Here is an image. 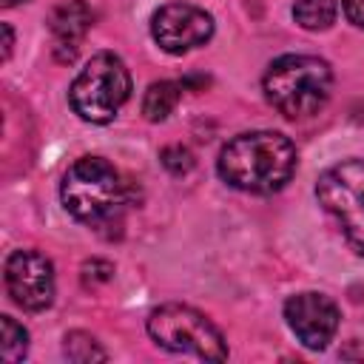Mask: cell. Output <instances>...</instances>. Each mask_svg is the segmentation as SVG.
<instances>
[{
	"label": "cell",
	"instance_id": "obj_1",
	"mask_svg": "<svg viewBox=\"0 0 364 364\" xmlns=\"http://www.w3.org/2000/svg\"><path fill=\"white\" fill-rule=\"evenodd\" d=\"M216 171L236 191L273 193L296 171V145L279 131H245L219 151Z\"/></svg>",
	"mask_w": 364,
	"mask_h": 364
},
{
	"label": "cell",
	"instance_id": "obj_2",
	"mask_svg": "<svg viewBox=\"0 0 364 364\" xmlns=\"http://www.w3.org/2000/svg\"><path fill=\"white\" fill-rule=\"evenodd\" d=\"M60 199L77 222L97 228L122 216V210L131 205V185L108 159L82 156L65 171Z\"/></svg>",
	"mask_w": 364,
	"mask_h": 364
},
{
	"label": "cell",
	"instance_id": "obj_3",
	"mask_svg": "<svg viewBox=\"0 0 364 364\" xmlns=\"http://www.w3.org/2000/svg\"><path fill=\"white\" fill-rule=\"evenodd\" d=\"M267 102L287 119H307L318 114L333 91V71L321 57L284 54L273 60L262 80Z\"/></svg>",
	"mask_w": 364,
	"mask_h": 364
},
{
	"label": "cell",
	"instance_id": "obj_4",
	"mask_svg": "<svg viewBox=\"0 0 364 364\" xmlns=\"http://www.w3.org/2000/svg\"><path fill=\"white\" fill-rule=\"evenodd\" d=\"M128 97H131V74L125 63L111 51L94 54L68 88V102L74 114L94 125L111 122L119 114V108L128 102Z\"/></svg>",
	"mask_w": 364,
	"mask_h": 364
},
{
	"label": "cell",
	"instance_id": "obj_5",
	"mask_svg": "<svg viewBox=\"0 0 364 364\" xmlns=\"http://www.w3.org/2000/svg\"><path fill=\"white\" fill-rule=\"evenodd\" d=\"M148 333L151 338L182 355L205 358V361H225L228 358V344L219 327L199 313L196 307L188 304H162L148 316Z\"/></svg>",
	"mask_w": 364,
	"mask_h": 364
},
{
	"label": "cell",
	"instance_id": "obj_6",
	"mask_svg": "<svg viewBox=\"0 0 364 364\" xmlns=\"http://www.w3.org/2000/svg\"><path fill=\"white\" fill-rule=\"evenodd\" d=\"M316 196L336 219L347 245L364 256V156L330 165L316 182Z\"/></svg>",
	"mask_w": 364,
	"mask_h": 364
},
{
	"label": "cell",
	"instance_id": "obj_7",
	"mask_svg": "<svg viewBox=\"0 0 364 364\" xmlns=\"http://www.w3.org/2000/svg\"><path fill=\"white\" fill-rule=\"evenodd\" d=\"M11 301L28 313H40L54 301V267L40 250H14L3 267Z\"/></svg>",
	"mask_w": 364,
	"mask_h": 364
},
{
	"label": "cell",
	"instance_id": "obj_8",
	"mask_svg": "<svg viewBox=\"0 0 364 364\" xmlns=\"http://www.w3.org/2000/svg\"><path fill=\"white\" fill-rule=\"evenodd\" d=\"M151 37L168 54H185L213 37V17L191 3H168L151 17Z\"/></svg>",
	"mask_w": 364,
	"mask_h": 364
},
{
	"label": "cell",
	"instance_id": "obj_9",
	"mask_svg": "<svg viewBox=\"0 0 364 364\" xmlns=\"http://www.w3.org/2000/svg\"><path fill=\"white\" fill-rule=\"evenodd\" d=\"M284 321L307 350H324L338 330V307L324 293H296L284 301Z\"/></svg>",
	"mask_w": 364,
	"mask_h": 364
},
{
	"label": "cell",
	"instance_id": "obj_10",
	"mask_svg": "<svg viewBox=\"0 0 364 364\" xmlns=\"http://www.w3.org/2000/svg\"><path fill=\"white\" fill-rule=\"evenodd\" d=\"M94 26V11L85 0H65L51 11L48 28L54 40V57L60 63H71L80 51L82 37Z\"/></svg>",
	"mask_w": 364,
	"mask_h": 364
},
{
	"label": "cell",
	"instance_id": "obj_11",
	"mask_svg": "<svg viewBox=\"0 0 364 364\" xmlns=\"http://www.w3.org/2000/svg\"><path fill=\"white\" fill-rule=\"evenodd\" d=\"M179 94H182V85L179 82H171V80L151 82L148 91H145V97H142V114H145V119H151V122L168 119V114L179 102Z\"/></svg>",
	"mask_w": 364,
	"mask_h": 364
},
{
	"label": "cell",
	"instance_id": "obj_12",
	"mask_svg": "<svg viewBox=\"0 0 364 364\" xmlns=\"http://www.w3.org/2000/svg\"><path fill=\"white\" fill-rule=\"evenodd\" d=\"M336 0H296L293 3V20L304 31H324L336 23Z\"/></svg>",
	"mask_w": 364,
	"mask_h": 364
},
{
	"label": "cell",
	"instance_id": "obj_13",
	"mask_svg": "<svg viewBox=\"0 0 364 364\" xmlns=\"http://www.w3.org/2000/svg\"><path fill=\"white\" fill-rule=\"evenodd\" d=\"M63 353L77 364H91V361H105L108 358V353L100 347V341L91 333H82V330H74V333L65 336Z\"/></svg>",
	"mask_w": 364,
	"mask_h": 364
},
{
	"label": "cell",
	"instance_id": "obj_14",
	"mask_svg": "<svg viewBox=\"0 0 364 364\" xmlns=\"http://www.w3.org/2000/svg\"><path fill=\"white\" fill-rule=\"evenodd\" d=\"M28 350V333L11 316L0 318V355L3 361H20Z\"/></svg>",
	"mask_w": 364,
	"mask_h": 364
},
{
	"label": "cell",
	"instance_id": "obj_15",
	"mask_svg": "<svg viewBox=\"0 0 364 364\" xmlns=\"http://www.w3.org/2000/svg\"><path fill=\"white\" fill-rule=\"evenodd\" d=\"M162 165H165L173 176L188 173V171L193 168V154H191L188 148H182V145H168V148L162 151Z\"/></svg>",
	"mask_w": 364,
	"mask_h": 364
},
{
	"label": "cell",
	"instance_id": "obj_16",
	"mask_svg": "<svg viewBox=\"0 0 364 364\" xmlns=\"http://www.w3.org/2000/svg\"><path fill=\"white\" fill-rule=\"evenodd\" d=\"M82 284L85 287H97V284H105L111 276H114V264L108 259H88L82 264Z\"/></svg>",
	"mask_w": 364,
	"mask_h": 364
},
{
	"label": "cell",
	"instance_id": "obj_17",
	"mask_svg": "<svg viewBox=\"0 0 364 364\" xmlns=\"http://www.w3.org/2000/svg\"><path fill=\"white\" fill-rule=\"evenodd\" d=\"M341 9L353 26L364 28V0H341Z\"/></svg>",
	"mask_w": 364,
	"mask_h": 364
},
{
	"label": "cell",
	"instance_id": "obj_18",
	"mask_svg": "<svg viewBox=\"0 0 364 364\" xmlns=\"http://www.w3.org/2000/svg\"><path fill=\"white\" fill-rule=\"evenodd\" d=\"M0 31H3V60H9L11 57V46H14V34H11V26L9 23H3Z\"/></svg>",
	"mask_w": 364,
	"mask_h": 364
},
{
	"label": "cell",
	"instance_id": "obj_19",
	"mask_svg": "<svg viewBox=\"0 0 364 364\" xmlns=\"http://www.w3.org/2000/svg\"><path fill=\"white\" fill-rule=\"evenodd\" d=\"M0 3L9 9V6H17V3H26V0H0Z\"/></svg>",
	"mask_w": 364,
	"mask_h": 364
}]
</instances>
